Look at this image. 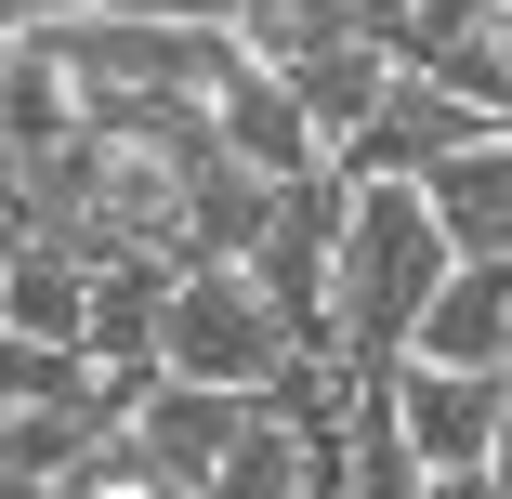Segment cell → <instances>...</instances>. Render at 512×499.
Listing matches in <instances>:
<instances>
[{
    "mask_svg": "<svg viewBox=\"0 0 512 499\" xmlns=\"http://www.w3.org/2000/svg\"><path fill=\"white\" fill-rule=\"evenodd\" d=\"M447 276V237L421 211V184H342V237H329V355H407Z\"/></svg>",
    "mask_w": 512,
    "mask_h": 499,
    "instance_id": "6da1fadb",
    "label": "cell"
},
{
    "mask_svg": "<svg viewBox=\"0 0 512 499\" xmlns=\"http://www.w3.org/2000/svg\"><path fill=\"white\" fill-rule=\"evenodd\" d=\"M289 368V329L263 316V289L237 263H184L171 316H158V381H211V394H263Z\"/></svg>",
    "mask_w": 512,
    "mask_h": 499,
    "instance_id": "7a4b0ae2",
    "label": "cell"
},
{
    "mask_svg": "<svg viewBox=\"0 0 512 499\" xmlns=\"http://www.w3.org/2000/svg\"><path fill=\"white\" fill-rule=\"evenodd\" d=\"M381 408H394V434H407L421 473H486L499 368H421V355H394V368H381Z\"/></svg>",
    "mask_w": 512,
    "mask_h": 499,
    "instance_id": "3957f363",
    "label": "cell"
},
{
    "mask_svg": "<svg viewBox=\"0 0 512 499\" xmlns=\"http://www.w3.org/2000/svg\"><path fill=\"white\" fill-rule=\"evenodd\" d=\"M250 421V394H211V381H145L132 394V460L171 486V499H211V460H224V434Z\"/></svg>",
    "mask_w": 512,
    "mask_h": 499,
    "instance_id": "277c9868",
    "label": "cell"
},
{
    "mask_svg": "<svg viewBox=\"0 0 512 499\" xmlns=\"http://www.w3.org/2000/svg\"><path fill=\"white\" fill-rule=\"evenodd\" d=\"M211 145H224L250 184H302V171H329V145L302 132V106H289V79H276V66H250V53L211 79Z\"/></svg>",
    "mask_w": 512,
    "mask_h": 499,
    "instance_id": "5b68a950",
    "label": "cell"
},
{
    "mask_svg": "<svg viewBox=\"0 0 512 499\" xmlns=\"http://www.w3.org/2000/svg\"><path fill=\"white\" fill-rule=\"evenodd\" d=\"M171 250H119V263H92V316H79V355L106 368V381H158V316H171Z\"/></svg>",
    "mask_w": 512,
    "mask_h": 499,
    "instance_id": "8992f818",
    "label": "cell"
},
{
    "mask_svg": "<svg viewBox=\"0 0 512 499\" xmlns=\"http://www.w3.org/2000/svg\"><path fill=\"white\" fill-rule=\"evenodd\" d=\"M407 355H421V368H512V250L447 263L434 303H421V329H407Z\"/></svg>",
    "mask_w": 512,
    "mask_h": 499,
    "instance_id": "52a82bcc",
    "label": "cell"
},
{
    "mask_svg": "<svg viewBox=\"0 0 512 499\" xmlns=\"http://www.w3.org/2000/svg\"><path fill=\"white\" fill-rule=\"evenodd\" d=\"M407 184H421V211H434L447 263L512 250V132H473V145H447L434 171H407Z\"/></svg>",
    "mask_w": 512,
    "mask_h": 499,
    "instance_id": "ba28073f",
    "label": "cell"
},
{
    "mask_svg": "<svg viewBox=\"0 0 512 499\" xmlns=\"http://www.w3.org/2000/svg\"><path fill=\"white\" fill-rule=\"evenodd\" d=\"M276 79H289L302 132H316V145H342V132H368V106L394 92V53H381L368 27H329V40H302V53H289Z\"/></svg>",
    "mask_w": 512,
    "mask_h": 499,
    "instance_id": "9c48e42d",
    "label": "cell"
},
{
    "mask_svg": "<svg viewBox=\"0 0 512 499\" xmlns=\"http://www.w3.org/2000/svg\"><path fill=\"white\" fill-rule=\"evenodd\" d=\"M79 316H92V250L14 237V263H0V329L14 342H79Z\"/></svg>",
    "mask_w": 512,
    "mask_h": 499,
    "instance_id": "30bf717a",
    "label": "cell"
},
{
    "mask_svg": "<svg viewBox=\"0 0 512 499\" xmlns=\"http://www.w3.org/2000/svg\"><path fill=\"white\" fill-rule=\"evenodd\" d=\"M211 499H302V421L276 408V394H250V421L224 434V460H211Z\"/></svg>",
    "mask_w": 512,
    "mask_h": 499,
    "instance_id": "8fae6325",
    "label": "cell"
},
{
    "mask_svg": "<svg viewBox=\"0 0 512 499\" xmlns=\"http://www.w3.org/2000/svg\"><path fill=\"white\" fill-rule=\"evenodd\" d=\"M434 499H512L499 473H434Z\"/></svg>",
    "mask_w": 512,
    "mask_h": 499,
    "instance_id": "7c38bea8",
    "label": "cell"
},
{
    "mask_svg": "<svg viewBox=\"0 0 512 499\" xmlns=\"http://www.w3.org/2000/svg\"><path fill=\"white\" fill-rule=\"evenodd\" d=\"M0 499H27V486H14V473H0Z\"/></svg>",
    "mask_w": 512,
    "mask_h": 499,
    "instance_id": "4fadbf2b",
    "label": "cell"
}]
</instances>
